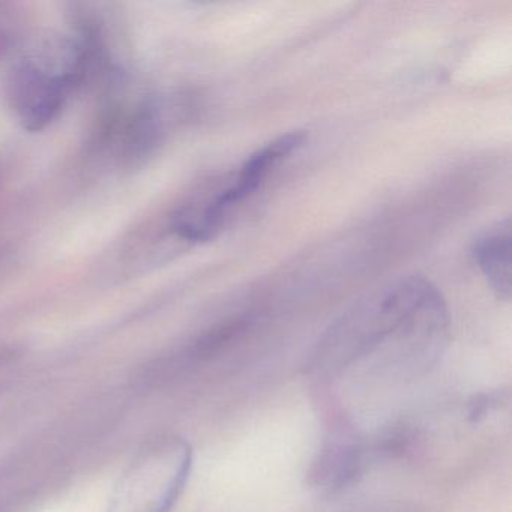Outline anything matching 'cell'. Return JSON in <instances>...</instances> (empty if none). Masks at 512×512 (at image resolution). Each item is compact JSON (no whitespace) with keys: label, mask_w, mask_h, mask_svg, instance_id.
<instances>
[{"label":"cell","mask_w":512,"mask_h":512,"mask_svg":"<svg viewBox=\"0 0 512 512\" xmlns=\"http://www.w3.org/2000/svg\"><path fill=\"white\" fill-rule=\"evenodd\" d=\"M305 140L307 134L304 131H290L266 143L247 157L230 184L221 188L202 205H197V217L203 229L211 235H217L232 212L256 194L275 167L301 149Z\"/></svg>","instance_id":"obj_3"},{"label":"cell","mask_w":512,"mask_h":512,"mask_svg":"<svg viewBox=\"0 0 512 512\" xmlns=\"http://www.w3.org/2000/svg\"><path fill=\"white\" fill-rule=\"evenodd\" d=\"M511 223L508 218L478 236L472 256L491 290L500 299L511 298Z\"/></svg>","instance_id":"obj_4"},{"label":"cell","mask_w":512,"mask_h":512,"mask_svg":"<svg viewBox=\"0 0 512 512\" xmlns=\"http://www.w3.org/2000/svg\"><path fill=\"white\" fill-rule=\"evenodd\" d=\"M193 451L179 437L149 442L124 470L107 512H170L184 491Z\"/></svg>","instance_id":"obj_2"},{"label":"cell","mask_w":512,"mask_h":512,"mask_svg":"<svg viewBox=\"0 0 512 512\" xmlns=\"http://www.w3.org/2000/svg\"><path fill=\"white\" fill-rule=\"evenodd\" d=\"M358 512H416L415 509L407 508L404 505H385V506H376V508H367L362 509V511Z\"/></svg>","instance_id":"obj_5"},{"label":"cell","mask_w":512,"mask_h":512,"mask_svg":"<svg viewBox=\"0 0 512 512\" xmlns=\"http://www.w3.org/2000/svg\"><path fill=\"white\" fill-rule=\"evenodd\" d=\"M448 335L442 293L427 278L409 275L383 284L344 311L320 340L314 368L332 380L404 385L436 365Z\"/></svg>","instance_id":"obj_1"}]
</instances>
